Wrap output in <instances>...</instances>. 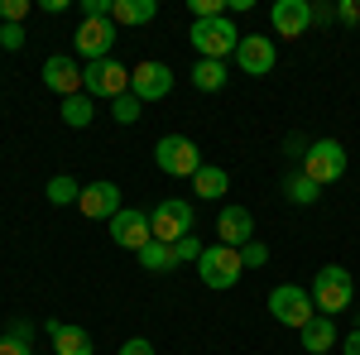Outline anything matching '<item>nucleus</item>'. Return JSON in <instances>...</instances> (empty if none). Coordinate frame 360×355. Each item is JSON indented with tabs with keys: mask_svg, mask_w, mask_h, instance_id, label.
I'll return each mask as SVG.
<instances>
[{
	"mask_svg": "<svg viewBox=\"0 0 360 355\" xmlns=\"http://www.w3.org/2000/svg\"><path fill=\"white\" fill-rule=\"evenodd\" d=\"M188 39H193L197 58L226 63V58H236V49H240V39H245V34L236 29V20H231V15H217V20H193Z\"/></svg>",
	"mask_w": 360,
	"mask_h": 355,
	"instance_id": "f257e3e1",
	"label": "nucleus"
},
{
	"mask_svg": "<svg viewBox=\"0 0 360 355\" xmlns=\"http://www.w3.org/2000/svg\"><path fill=\"white\" fill-rule=\"evenodd\" d=\"M307 293H312V307H317L322 317H336V312H346V307L356 302V278L341 269V264H322Z\"/></svg>",
	"mask_w": 360,
	"mask_h": 355,
	"instance_id": "f03ea898",
	"label": "nucleus"
},
{
	"mask_svg": "<svg viewBox=\"0 0 360 355\" xmlns=\"http://www.w3.org/2000/svg\"><path fill=\"white\" fill-rule=\"evenodd\" d=\"M197 273H202V283L207 288H217V293H226V288H236L240 283V273H245V259H240V250L231 245H207L202 250V259H197Z\"/></svg>",
	"mask_w": 360,
	"mask_h": 355,
	"instance_id": "7ed1b4c3",
	"label": "nucleus"
},
{
	"mask_svg": "<svg viewBox=\"0 0 360 355\" xmlns=\"http://www.w3.org/2000/svg\"><path fill=\"white\" fill-rule=\"evenodd\" d=\"M317 183V188H327V183H341L346 178V144L341 139H312L303 154V164H298Z\"/></svg>",
	"mask_w": 360,
	"mask_h": 355,
	"instance_id": "20e7f679",
	"label": "nucleus"
},
{
	"mask_svg": "<svg viewBox=\"0 0 360 355\" xmlns=\"http://www.w3.org/2000/svg\"><path fill=\"white\" fill-rule=\"evenodd\" d=\"M269 317H274L278 327L303 331L307 322L317 317V307H312V293H307V288H298V283H278V288H269Z\"/></svg>",
	"mask_w": 360,
	"mask_h": 355,
	"instance_id": "39448f33",
	"label": "nucleus"
},
{
	"mask_svg": "<svg viewBox=\"0 0 360 355\" xmlns=\"http://www.w3.org/2000/svg\"><path fill=\"white\" fill-rule=\"evenodd\" d=\"M82 91L91 101H115L130 91V67L115 63V58H101V63H86L82 67Z\"/></svg>",
	"mask_w": 360,
	"mask_h": 355,
	"instance_id": "423d86ee",
	"label": "nucleus"
},
{
	"mask_svg": "<svg viewBox=\"0 0 360 355\" xmlns=\"http://www.w3.org/2000/svg\"><path fill=\"white\" fill-rule=\"evenodd\" d=\"M154 164H159V173H168V178H193L197 168H202V149H197L188 135H164L154 144Z\"/></svg>",
	"mask_w": 360,
	"mask_h": 355,
	"instance_id": "0eeeda50",
	"label": "nucleus"
},
{
	"mask_svg": "<svg viewBox=\"0 0 360 355\" xmlns=\"http://www.w3.org/2000/svg\"><path fill=\"white\" fill-rule=\"evenodd\" d=\"M149 226H154V240L178 245L183 235H193V202H183V197H168V202H159V207L149 212Z\"/></svg>",
	"mask_w": 360,
	"mask_h": 355,
	"instance_id": "6e6552de",
	"label": "nucleus"
},
{
	"mask_svg": "<svg viewBox=\"0 0 360 355\" xmlns=\"http://www.w3.org/2000/svg\"><path fill=\"white\" fill-rule=\"evenodd\" d=\"M106 226H111V240H115L120 250H130V254H139V250L154 240L149 212H139V207H120V212H115V217L106 221Z\"/></svg>",
	"mask_w": 360,
	"mask_h": 355,
	"instance_id": "1a4fd4ad",
	"label": "nucleus"
},
{
	"mask_svg": "<svg viewBox=\"0 0 360 355\" xmlns=\"http://www.w3.org/2000/svg\"><path fill=\"white\" fill-rule=\"evenodd\" d=\"M168 91H173V72H168V63L144 58V63L130 67V96H139V101H164Z\"/></svg>",
	"mask_w": 360,
	"mask_h": 355,
	"instance_id": "9d476101",
	"label": "nucleus"
},
{
	"mask_svg": "<svg viewBox=\"0 0 360 355\" xmlns=\"http://www.w3.org/2000/svg\"><path fill=\"white\" fill-rule=\"evenodd\" d=\"M125 207V197L115 188L111 178H96V183H82V197H77V212L86 221H111L115 212Z\"/></svg>",
	"mask_w": 360,
	"mask_h": 355,
	"instance_id": "9b49d317",
	"label": "nucleus"
},
{
	"mask_svg": "<svg viewBox=\"0 0 360 355\" xmlns=\"http://www.w3.org/2000/svg\"><path fill=\"white\" fill-rule=\"evenodd\" d=\"M278 63V49L269 34H245L240 39V49H236V67L245 72V77H269Z\"/></svg>",
	"mask_w": 360,
	"mask_h": 355,
	"instance_id": "f8f14e48",
	"label": "nucleus"
},
{
	"mask_svg": "<svg viewBox=\"0 0 360 355\" xmlns=\"http://www.w3.org/2000/svg\"><path fill=\"white\" fill-rule=\"evenodd\" d=\"M72 49H77L86 63L111 58V49H115V20H82L77 34H72Z\"/></svg>",
	"mask_w": 360,
	"mask_h": 355,
	"instance_id": "ddd939ff",
	"label": "nucleus"
},
{
	"mask_svg": "<svg viewBox=\"0 0 360 355\" xmlns=\"http://www.w3.org/2000/svg\"><path fill=\"white\" fill-rule=\"evenodd\" d=\"M44 86L53 91V96H77L82 91V67H77V58L72 53H49L44 58Z\"/></svg>",
	"mask_w": 360,
	"mask_h": 355,
	"instance_id": "4468645a",
	"label": "nucleus"
},
{
	"mask_svg": "<svg viewBox=\"0 0 360 355\" xmlns=\"http://www.w3.org/2000/svg\"><path fill=\"white\" fill-rule=\"evenodd\" d=\"M269 25H274L278 39H303L307 29H312V5L307 0H274Z\"/></svg>",
	"mask_w": 360,
	"mask_h": 355,
	"instance_id": "2eb2a0df",
	"label": "nucleus"
},
{
	"mask_svg": "<svg viewBox=\"0 0 360 355\" xmlns=\"http://www.w3.org/2000/svg\"><path fill=\"white\" fill-rule=\"evenodd\" d=\"M217 235H221V245L245 250L250 240H255V217H250L245 207H221V217H217Z\"/></svg>",
	"mask_w": 360,
	"mask_h": 355,
	"instance_id": "dca6fc26",
	"label": "nucleus"
},
{
	"mask_svg": "<svg viewBox=\"0 0 360 355\" xmlns=\"http://www.w3.org/2000/svg\"><path fill=\"white\" fill-rule=\"evenodd\" d=\"M49 336H53V355H91V336L72 322H49Z\"/></svg>",
	"mask_w": 360,
	"mask_h": 355,
	"instance_id": "f3484780",
	"label": "nucleus"
},
{
	"mask_svg": "<svg viewBox=\"0 0 360 355\" xmlns=\"http://www.w3.org/2000/svg\"><path fill=\"white\" fill-rule=\"evenodd\" d=\"M298 336H303V351H307V355H327V351L336 346V322L317 312V317H312V322H307Z\"/></svg>",
	"mask_w": 360,
	"mask_h": 355,
	"instance_id": "a211bd4d",
	"label": "nucleus"
},
{
	"mask_svg": "<svg viewBox=\"0 0 360 355\" xmlns=\"http://www.w3.org/2000/svg\"><path fill=\"white\" fill-rule=\"evenodd\" d=\"M226 188H231V178H226V168H217V164H202L193 173V192L202 202H221Z\"/></svg>",
	"mask_w": 360,
	"mask_h": 355,
	"instance_id": "6ab92c4d",
	"label": "nucleus"
},
{
	"mask_svg": "<svg viewBox=\"0 0 360 355\" xmlns=\"http://www.w3.org/2000/svg\"><path fill=\"white\" fill-rule=\"evenodd\" d=\"M159 15V5L154 0H115L111 5V20H115V29L125 25V29H139V25H149Z\"/></svg>",
	"mask_w": 360,
	"mask_h": 355,
	"instance_id": "aec40b11",
	"label": "nucleus"
},
{
	"mask_svg": "<svg viewBox=\"0 0 360 355\" xmlns=\"http://www.w3.org/2000/svg\"><path fill=\"white\" fill-rule=\"evenodd\" d=\"M283 197H288L293 207H312V202L322 197V188L307 178L303 168H293V173H283Z\"/></svg>",
	"mask_w": 360,
	"mask_h": 355,
	"instance_id": "412c9836",
	"label": "nucleus"
},
{
	"mask_svg": "<svg viewBox=\"0 0 360 355\" xmlns=\"http://www.w3.org/2000/svg\"><path fill=\"white\" fill-rule=\"evenodd\" d=\"M226 82H231L226 63H212V58H197L193 63V86L197 91H226Z\"/></svg>",
	"mask_w": 360,
	"mask_h": 355,
	"instance_id": "4be33fe9",
	"label": "nucleus"
},
{
	"mask_svg": "<svg viewBox=\"0 0 360 355\" xmlns=\"http://www.w3.org/2000/svg\"><path fill=\"white\" fill-rule=\"evenodd\" d=\"M91 115H96V101H91L86 91H77V96H68V101H63V125H68V130H86V125H91Z\"/></svg>",
	"mask_w": 360,
	"mask_h": 355,
	"instance_id": "5701e85b",
	"label": "nucleus"
},
{
	"mask_svg": "<svg viewBox=\"0 0 360 355\" xmlns=\"http://www.w3.org/2000/svg\"><path fill=\"white\" fill-rule=\"evenodd\" d=\"M139 259V269H149V273H168V269H178V259H173V245H164V240H149V245L135 254Z\"/></svg>",
	"mask_w": 360,
	"mask_h": 355,
	"instance_id": "b1692460",
	"label": "nucleus"
},
{
	"mask_svg": "<svg viewBox=\"0 0 360 355\" xmlns=\"http://www.w3.org/2000/svg\"><path fill=\"white\" fill-rule=\"evenodd\" d=\"M77 197H82V183L77 178H68V173L49 178V202L53 207H77Z\"/></svg>",
	"mask_w": 360,
	"mask_h": 355,
	"instance_id": "393cba45",
	"label": "nucleus"
},
{
	"mask_svg": "<svg viewBox=\"0 0 360 355\" xmlns=\"http://www.w3.org/2000/svg\"><path fill=\"white\" fill-rule=\"evenodd\" d=\"M139 115H144V101H139V96H130V91L111 101V120H115V125H135Z\"/></svg>",
	"mask_w": 360,
	"mask_h": 355,
	"instance_id": "a878e982",
	"label": "nucleus"
},
{
	"mask_svg": "<svg viewBox=\"0 0 360 355\" xmlns=\"http://www.w3.org/2000/svg\"><path fill=\"white\" fill-rule=\"evenodd\" d=\"M202 240H197V235H183V240H178V245H173V259H178V264H197V259H202Z\"/></svg>",
	"mask_w": 360,
	"mask_h": 355,
	"instance_id": "bb28decb",
	"label": "nucleus"
},
{
	"mask_svg": "<svg viewBox=\"0 0 360 355\" xmlns=\"http://www.w3.org/2000/svg\"><path fill=\"white\" fill-rule=\"evenodd\" d=\"M29 0H0V25H25Z\"/></svg>",
	"mask_w": 360,
	"mask_h": 355,
	"instance_id": "cd10ccee",
	"label": "nucleus"
},
{
	"mask_svg": "<svg viewBox=\"0 0 360 355\" xmlns=\"http://www.w3.org/2000/svg\"><path fill=\"white\" fill-rule=\"evenodd\" d=\"M240 259H245V269H259V264H269V245H264V240H250V245L240 250Z\"/></svg>",
	"mask_w": 360,
	"mask_h": 355,
	"instance_id": "c85d7f7f",
	"label": "nucleus"
},
{
	"mask_svg": "<svg viewBox=\"0 0 360 355\" xmlns=\"http://www.w3.org/2000/svg\"><path fill=\"white\" fill-rule=\"evenodd\" d=\"M0 49L20 53V49H25V25H0Z\"/></svg>",
	"mask_w": 360,
	"mask_h": 355,
	"instance_id": "c756f323",
	"label": "nucleus"
},
{
	"mask_svg": "<svg viewBox=\"0 0 360 355\" xmlns=\"http://www.w3.org/2000/svg\"><path fill=\"white\" fill-rule=\"evenodd\" d=\"M336 20L341 25H360V0H341L336 5Z\"/></svg>",
	"mask_w": 360,
	"mask_h": 355,
	"instance_id": "7c9ffc66",
	"label": "nucleus"
},
{
	"mask_svg": "<svg viewBox=\"0 0 360 355\" xmlns=\"http://www.w3.org/2000/svg\"><path fill=\"white\" fill-rule=\"evenodd\" d=\"M120 355H154V346H149L144 336H130V341L120 346Z\"/></svg>",
	"mask_w": 360,
	"mask_h": 355,
	"instance_id": "2f4dec72",
	"label": "nucleus"
},
{
	"mask_svg": "<svg viewBox=\"0 0 360 355\" xmlns=\"http://www.w3.org/2000/svg\"><path fill=\"white\" fill-rule=\"evenodd\" d=\"M283 154H288V159H298V164H303V154H307V139L288 135V139H283Z\"/></svg>",
	"mask_w": 360,
	"mask_h": 355,
	"instance_id": "473e14b6",
	"label": "nucleus"
},
{
	"mask_svg": "<svg viewBox=\"0 0 360 355\" xmlns=\"http://www.w3.org/2000/svg\"><path fill=\"white\" fill-rule=\"evenodd\" d=\"M0 355H34L25 341H15V336H0Z\"/></svg>",
	"mask_w": 360,
	"mask_h": 355,
	"instance_id": "72a5a7b5",
	"label": "nucleus"
},
{
	"mask_svg": "<svg viewBox=\"0 0 360 355\" xmlns=\"http://www.w3.org/2000/svg\"><path fill=\"white\" fill-rule=\"evenodd\" d=\"M5 336H15V341H25V346H29V336H34V322H25V317H20V322H10V331H5Z\"/></svg>",
	"mask_w": 360,
	"mask_h": 355,
	"instance_id": "f704fd0d",
	"label": "nucleus"
},
{
	"mask_svg": "<svg viewBox=\"0 0 360 355\" xmlns=\"http://www.w3.org/2000/svg\"><path fill=\"white\" fill-rule=\"evenodd\" d=\"M336 20V5H312V25L322 29V25H332Z\"/></svg>",
	"mask_w": 360,
	"mask_h": 355,
	"instance_id": "c9c22d12",
	"label": "nucleus"
},
{
	"mask_svg": "<svg viewBox=\"0 0 360 355\" xmlns=\"http://www.w3.org/2000/svg\"><path fill=\"white\" fill-rule=\"evenodd\" d=\"M341 355H360V327L346 336V346H341Z\"/></svg>",
	"mask_w": 360,
	"mask_h": 355,
	"instance_id": "e433bc0d",
	"label": "nucleus"
}]
</instances>
